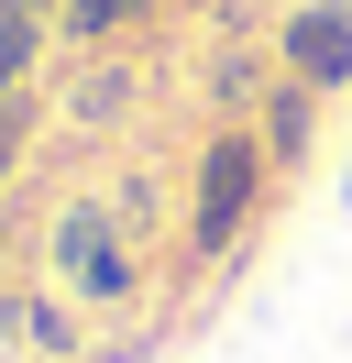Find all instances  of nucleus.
<instances>
[{
    "label": "nucleus",
    "mask_w": 352,
    "mask_h": 363,
    "mask_svg": "<svg viewBox=\"0 0 352 363\" xmlns=\"http://www.w3.org/2000/svg\"><path fill=\"white\" fill-rule=\"evenodd\" d=\"M44 275H55L77 308H132V297H143V231L110 199H66L55 231H44Z\"/></svg>",
    "instance_id": "f257e3e1"
},
{
    "label": "nucleus",
    "mask_w": 352,
    "mask_h": 363,
    "mask_svg": "<svg viewBox=\"0 0 352 363\" xmlns=\"http://www.w3.org/2000/svg\"><path fill=\"white\" fill-rule=\"evenodd\" d=\"M264 187H275L264 133H253V121H209V143H198V177H187V253H198V264H220V253L253 231Z\"/></svg>",
    "instance_id": "f03ea898"
},
{
    "label": "nucleus",
    "mask_w": 352,
    "mask_h": 363,
    "mask_svg": "<svg viewBox=\"0 0 352 363\" xmlns=\"http://www.w3.org/2000/svg\"><path fill=\"white\" fill-rule=\"evenodd\" d=\"M275 77H297V89H319V99L352 89V11L341 0H297L275 23Z\"/></svg>",
    "instance_id": "7ed1b4c3"
},
{
    "label": "nucleus",
    "mask_w": 352,
    "mask_h": 363,
    "mask_svg": "<svg viewBox=\"0 0 352 363\" xmlns=\"http://www.w3.org/2000/svg\"><path fill=\"white\" fill-rule=\"evenodd\" d=\"M132 111H143V67H132V45L66 55V89H55V121H66V133H121Z\"/></svg>",
    "instance_id": "20e7f679"
},
{
    "label": "nucleus",
    "mask_w": 352,
    "mask_h": 363,
    "mask_svg": "<svg viewBox=\"0 0 352 363\" xmlns=\"http://www.w3.org/2000/svg\"><path fill=\"white\" fill-rule=\"evenodd\" d=\"M319 111H330V99L297 89V77H275V89H264L253 133H264V165H275V177H308V155H319Z\"/></svg>",
    "instance_id": "39448f33"
},
{
    "label": "nucleus",
    "mask_w": 352,
    "mask_h": 363,
    "mask_svg": "<svg viewBox=\"0 0 352 363\" xmlns=\"http://www.w3.org/2000/svg\"><path fill=\"white\" fill-rule=\"evenodd\" d=\"M264 89H275V45H209V55H198V99H209V121H253Z\"/></svg>",
    "instance_id": "423d86ee"
},
{
    "label": "nucleus",
    "mask_w": 352,
    "mask_h": 363,
    "mask_svg": "<svg viewBox=\"0 0 352 363\" xmlns=\"http://www.w3.org/2000/svg\"><path fill=\"white\" fill-rule=\"evenodd\" d=\"M165 0H55V55H110V45H143Z\"/></svg>",
    "instance_id": "0eeeda50"
},
{
    "label": "nucleus",
    "mask_w": 352,
    "mask_h": 363,
    "mask_svg": "<svg viewBox=\"0 0 352 363\" xmlns=\"http://www.w3.org/2000/svg\"><path fill=\"white\" fill-rule=\"evenodd\" d=\"M0 319H11V341L22 352H44V363H77V297H0Z\"/></svg>",
    "instance_id": "6e6552de"
},
{
    "label": "nucleus",
    "mask_w": 352,
    "mask_h": 363,
    "mask_svg": "<svg viewBox=\"0 0 352 363\" xmlns=\"http://www.w3.org/2000/svg\"><path fill=\"white\" fill-rule=\"evenodd\" d=\"M44 67H55V23H0V99L44 89Z\"/></svg>",
    "instance_id": "1a4fd4ad"
},
{
    "label": "nucleus",
    "mask_w": 352,
    "mask_h": 363,
    "mask_svg": "<svg viewBox=\"0 0 352 363\" xmlns=\"http://www.w3.org/2000/svg\"><path fill=\"white\" fill-rule=\"evenodd\" d=\"M44 121H55V99H44V89H22V99H0V187L22 177V155H33V143H44Z\"/></svg>",
    "instance_id": "9d476101"
},
{
    "label": "nucleus",
    "mask_w": 352,
    "mask_h": 363,
    "mask_svg": "<svg viewBox=\"0 0 352 363\" xmlns=\"http://www.w3.org/2000/svg\"><path fill=\"white\" fill-rule=\"evenodd\" d=\"M0 23H55V0H0Z\"/></svg>",
    "instance_id": "9b49d317"
},
{
    "label": "nucleus",
    "mask_w": 352,
    "mask_h": 363,
    "mask_svg": "<svg viewBox=\"0 0 352 363\" xmlns=\"http://www.w3.org/2000/svg\"><path fill=\"white\" fill-rule=\"evenodd\" d=\"M341 199H352V165H341Z\"/></svg>",
    "instance_id": "f8f14e48"
}]
</instances>
